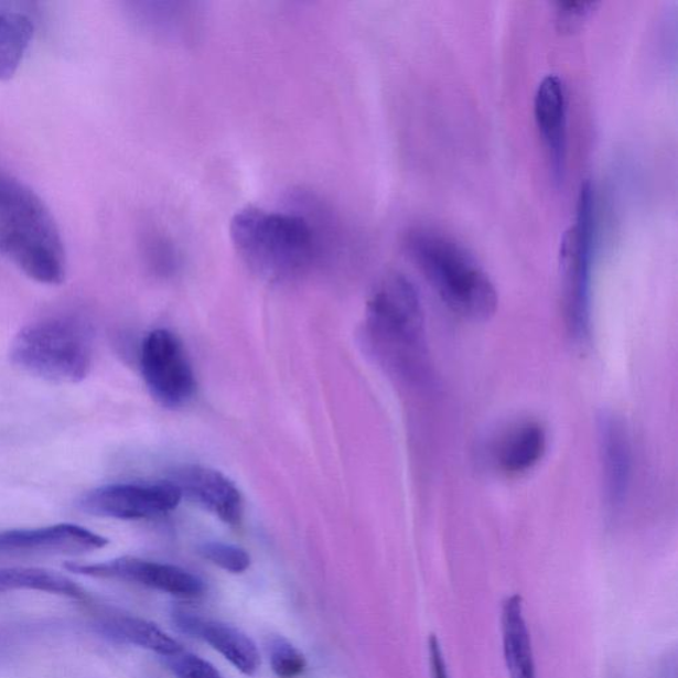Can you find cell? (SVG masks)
I'll return each mask as SVG.
<instances>
[{"instance_id": "1", "label": "cell", "mask_w": 678, "mask_h": 678, "mask_svg": "<svg viewBox=\"0 0 678 678\" xmlns=\"http://www.w3.org/2000/svg\"><path fill=\"white\" fill-rule=\"evenodd\" d=\"M365 329L374 357L388 373L406 384H430L424 309L410 279L391 272L375 284L366 305Z\"/></svg>"}, {"instance_id": "2", "label": "cell", "mask_w": 678, "mask_h": 678, "mask_svg": "<svg viewBox=\"0 0 678 678\" xmlns=\"http://www.w3.org/2000/svg\"><path fill=\"white\" fill-rule=\"evenodd\" d=\"M0 255L41 284H62L67 275L64 241L51 211L28 184L2 169Z\"/></svg>"}, {"instance_id": "3", "label": "cell", "mask_w": 678, "mask_h": 678, "mask_svg": "<svg viewBox=\"0 0 678 678\" xmlns=\"http://www.w3.org/2000/svg\"><path fill=\"white\" fill-rule=\"evenodd\" d=\"M229 238L245 265L261 279L301 278L319 258V240L304 216L247 206L229 223Z\"/></svg>"}, {"instance_id": "4", "label": "cell", "mask_w": 678, "mask_h": 678, "mask_svg": "<svg viewBox=\"0 0 678 678\" xmlns=\"http://www.w3.org/2000/svg\"><path fill=\"white\" fill-rule=\"evenodd\" d=\"M405 247L428 284L452 312L472 321H486L496 313L495 284L458 241L437 229L420 227L406 235Z\"/></svg>"}, {"instance_id": "5", "label": "cell", "mask_w": 678, "mask_h": 678, "mask_svg": "<svg viewBox=\"0 0 678 678\" xmlns=\"http://www.w3.org/2000/svg\"><path fill=\"white\" fill-rule=\"evenodd\" d=\"M10 358L32 377L57 385L78 384L94 364V335L88 322L77 315H51L17 334Z\"/></svg>"}, {"instance_id": "6", "label": "cell", "mask_w": 678, "mask_h": 678, "mask_svg": "<svg viewBox=\"0 0 678 678\" xmlns=\"http://www.w3.org/2000/svg\"><path fill=\"white\" fill-rule=\"evenodd\" d=\"M596 233L595 193L589 181L579 189L574 222L559 251L563 312L572 341L584 346L591 338V286Z\"/></svg>"}, {"instance_id": "7", "label": "cell", "mask_w": 678, "mask_h": 678, "mask_svg": "<svg viewBox=\"0 0 678 678\" xmlns=\"http://www.w3.org/2000/svg\"><path fill=\"white\" fill-rule=\"evenodd\" d=\"M140 367L151 397L163 407L180 408L194 398V368L174 333L166 329L150 332L141 345Z\"/></svg>"}, {"instance_id": "8", "label": "cell", "mask_w": 678, "mask_h": 678, "mask_svg": "<svg viewBox=\"0 0 678 678\" xmlns=\"http://www.w3.org/2000/svg\"><path fill=\"white\" fill-rule=\"evenodd\" d=\"M180 489L170 482L121 483L100 486L78 499V508L103 518L148 519L168 515L180 505Z\"/></svg>"}, {"instance_id": "9", "label": "cell", "mask_w": 678, "mask_h": 678, "mask_svg": "<svg viewBox=\"0 0 678 678\" xmlns=\"http://www.w3.org/2000/svg\"><path fill=\"white\" fill-rule=\"evenodd\" d=\"M74 574L108 579L144 585L180 598L201 596L206 585L200 577L174 564L147 561L136 557H121L98 563H65Z\"/></svg>"}, {"instance_id": "10", "label": "cell", "mask_w": 678, "mask_h": 678, "mask_svg": "<svg viewBox=\"0 0 678 678\" xmlns=\"http://www.w3.org/2000/svg\"><path fill=\"white\" fill-rule=\"evenodd\" d=\"M108 539L74 524L0 531V559L78 556L104 549Z\"/></svg>"}, {"instance_id": "11", "label": "cell", "mask_w": 678, "mask_h": 678, "mask_svg": "<svg viewBox=\"0 0 678 678\" xmlns=\"http://www.w3.org/2000/svg\"><path fill=\"white\" fill-rule=\"evenodd\" d=\"M596 433L604 505L617 512L627 502L634 469L629 433L624 421L610 411L599 415Z\"/></svg>"}, {"instance_id": "12", "label": "cell", "mask_w": 678, "mask_h": 678, "mask_svg": "<svg viewBox=\"0 0 678 678\" xmlns=\"http://www.w3.org/2000/svg\"><path fill=\"white\" fill-rule=\"evenodd\" d=\"M170 482L180 489L182 498L186 496L227 525H240L245 510L241 493L222 472L202 465H183L173 472Z\"/></svg>"}, {"instance_id": "13", "label": "cell", "mask_w": 678, "mask_h": 678, "mask_svg": "<svg viewBox=\"0 0 678 678\" xmlns=\"http://www.w3.org/2000/svg\"><path fill=\"white\" fill-rule=\"evenodd\" d=\"M535 118L548 151L552 180L561 183L568 162V94L561 77L548 75L538 84Z\"/></svg>"}, {"instance_id": "14", "label": "cell", "mask_w": 678, "mask_h": 678, "mask_svg": "<svg viewBox=\"0 0 678 678\" xmlns=\"http://www.w3.org/2000/svg\"><path fill=\"white\" fill-rule=\"evenodd\" d=\"M175 627L191 637L201 638L246 676H255L260 667V654L251 637L226 623L206 621L183 610L173 612Z\"/></svg>"}, {"instance_id": "15", "label": "cell", "mask_w": 678, "mask_h": 678, "mask_svg": "<svg viewBox=\"0 0 678 678\" xmlns=\"http://www.w3.org/2000/svg\"><path fill=\"white\" fill-rule=\"evenodd\" d=\"M548 448V433L538 421L525 420L512 426L493 446V462L498 471L517 476L541 462Z\"/></svg>"}, {"instance_id": "16", "label": "cell", "mask_w": 678, "mask_h": 678, "mask_svg": "<svg viewBox=\"0 0 678 678\" xmlns=\"http://www.w3.org/2000/svg\"><path fill=\"white\" fill-rule=\"evenodd\" d=\"M502 622L504 655L510 678H536L535 658L521 596L512 595L506 599Z\"/></svg>"}, {"instance_id": "17", "label": "cell", "mask_w": 678, "mask_h": 678, "mask_svg": "<svg viewBox=\"0 0 678 678\" xmlns=\"http://www.w3.org/2000/svg\"><path fill=\"white\" fill-rule=\"evenodd\" d=\"M100 625L105 634L111 638L155 652L162 657L174 656L183 650L182 644L175 638L170 637L154 623L141 617L108 614L103 616Z\"/></svg>"}, {"instance_id": "18", "label": "cell", "mask_w": 678, "mask_h": 678, "mask_svg": "<svg viewBox=\"0 0 678 678\" xmlns=\"http://www.w3.org/2000/svg\"><path fill=\"white\" fill-rule=\"evenodd\" d=\"M35 25L25 12L0 6V82L21 67L34 37Z\"/></svg>"}, {"instance_id": "19", "label": "cell", "mask_w": 678, "mask_h": 678, "mask_svg": "<svg viewBox=\"0 0 678 678\" xmlns=\"http://www.w3.org/2000/svg\"><path fill=\"white\" fill-rule=\"evenodd\" d=\"M14 591L47 592L88 601L87 591L82 585L58 572L36 568H0V595Z\"/></svg>"}, {"instance_id": "20", "label": "cell", "mask_w": 678, "mask_h": 678, "mask_svg": "<svg viewBox=\"0 0 678 678\" xmlns=\"http://www.w3.org/2000/svg\"><path fill=\"white\" fill-rule=\"evenodd\" d=\"M268 654L269 663H271L276 676L295 678L304 674L306 668L305 657L287 638L273 637L268 645Z\"/></svg>"}, {"instance_id": "21", "label": "cell", "mask_w": 678, "mask_h": 678, "mask_svg": "<svg viewBox=\"0 0 678 678\" xmlns=\"http://www.w3.org/2000/svg\"><path fill=\"white\" fill-rule=\"evenodd\" d=\"M200 555L211 563L232 574H243L251 566V557L240 546L224 542H206L200 546Z\"/></svg>"}, {"instance_id": "22", "label": "cell", "mask_w": 678, "mask_h": 678, "mask_svg": "<svg viewBox=\"0 0 678 678\" xmlns=\"http://www.w3.org/2000/svg\"><path fill=\"white\" fill-rule=\"evenodd\" d=\"M164 658L176 678H223L213 664L187 652L182 650L181 654Z\"/></svg>"}, {"instance_id": "23", "label": "cell", "mask_w": 678, "mask_h": 678, "mask_svg": "<svg viewBox=\"0 0 678 678\" xmlns=\"http://www.w3.org/2000/svg\"><path fill=\"white\" fill-rule=\"evenodd\" d=\"M596 2H558L556 4L557 23L561 31L571 32L579 28L585 19L595 10Z\"/></svg>"}, {"instance_id": "24", "label": "cell", "mask_w": 678, "mask_h": 678, "mask_svg": "<svg viewBox=\"0 0 678 678\" xmlns=\"http://www.w3.org/2000/svg\"><path fill=\"white\" fill-rule=\"evenodd\" d=\"M148 255L154 261V265L170 266V261L174 259L173 248L162 238H154L148 241Z\"/></svg>"}, {"instance_id": "25", "label": "cell", "mask_w": 678, "mask_h": 678, "mask_svg": "<svg viewBox=\"0 0 678 678\" xmlns=\"http://www.w3.org/2000/svg\"><path fill=\"white\" fill-rule=\"evenodd\" d=\"M428 645H430L432 678H448L446 664L438 637L432 635Z\"/></svg>"}]
</instances>
